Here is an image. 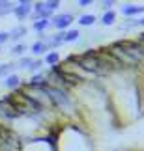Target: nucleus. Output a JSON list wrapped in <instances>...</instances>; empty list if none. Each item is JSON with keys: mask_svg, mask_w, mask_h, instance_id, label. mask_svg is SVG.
Listing matches in <instances>:
<instances>
[{"mask_svg": "<svg viewBox=\"0 0 144 151\" xmlns=\"http://www.w3.org/2000/svg\"><path fill=\"white\" fill-rule=\"evenodd\" d=\"M41 67H43V60H34V62L30 63V67H28V71H30V73H36V71H39Z\"/></svg>", "mask_w": 144, "mask_h": 151, "instance_id": "obj_16", "label": "nucleus"}, {"mask_svg": "<svg viewBox=\"0 0 144 151\" xmlns=\"http://www.w3.org/2000/svg\"><path fill=\"white\" fill-rule=\"evenodd\" d=\"M47 50H49V47H47V45H45L43 41H36V43L32 45V52H34L36 56H39V54H45Z\"/></svg>", "mask_w": 144, "mask_h": 151, "instance_id": "obj_10", "label": "nucleus"}, {"mask_svg": "<svg viewBox=\"0 0 144 151\" xmlns=\"http://www.w3.org/2000/svg\"><path fill=\"white\" fill-rule=\"evenodd\" d=\"M17 69V63H2L0 65V77H9Z\"/></svg>", "mask_w": 144, "mask_h": 151, "instance_id": "obj_7", "label": "nucleus"}, {"mask_svg": "<svg viewBox=\"0 0 144 151\" xmlns=\"http://www.w3.org/2000/svg\"><path fill=\"white\" fill-rule=\"evenodd\" d=\"M73 22V15L71 13H60L51 19V24H53L56 30H66V28H69V24Z\"/></svg>", "mask_w": 144, "mask_h": 151, "instance_id": "obj_2", "label": "nucleus"}, {"mask_svg": "<svg viewBox=\"0 0 144 151\" xmlns=\"http://www.w3.org/2000/svg\"><path fill=\"white\" fill-rule=\"evenodd\" d=\"M90 4H92V0H79V6H80V8H88Z\"/></svg>", "mask_w": 144, "mask_h": 151, "instance_id": "obj_20", "label": "nucleus"}, {"mask_svg": "<svg viewBox=\"0 0 144 151\" xmlns=\"http://www.w3.org/2000/svg\"><path fill=\"white\" fill-rule=\"evenodd\" d=\"M94 22H96V17L94 15H80L79 17V24L80 26H92V24H94Z\"/></svg>", "mask_w": 144, "mask_h": 151, "instance_id": "obj_13", "label": "nucleus"}, {"mask_svg": "<svg viewBox=\"0 0 144 151\" xmlns=\"http://www.w3.org/2000/svg\"><path fill=\"white\" fill-rule=\"evenodd\" d=\"M114 6V2H111V0H107V2H101V8L105 11H111V8Z\"/></svg>", "mask_w": 144, "mask_h": 151, "instance_id": "obj_19", "label": "nucleus"}, {"mask_svg": "<svg viewBox=\"0 0 144 151\" xmlns=\"http://www.w3.org/2000/svg\"><path fill=\"white\" fill-rule=\"evenodd\" d=\"M4 86H6L8 90H15V91H17V90H19V86H21V78L13 73V75H9V77H6Z\"/></svg>", "mask_w": 144, "mask_h": 151, "instance_id": "obj_4", "label": "nucleus"}, {"mask_svg": "<svg viewBox=\"0 0 144 151\" xmlns=\"http://www.w3.org/2000/svg\"><path fill=\"white\" fill-rule=\"evenodd\" d=\"M32 62H34V60H32L30 56H22L21 60H19V63H17V69H28Z\"/></svg>", "mask_w": 144, "mask_h": 151, "instance_id": "obj_15", "label": "nucleus"}, {"mask_svg": "<svg viewBox=\"0 0 144 151\" xmlns=\"http://www.w3.org/2000/svg\"><path fill=\"white\" fill-rule=\"evenodd\" d=\"M30 11H32V2H26V0H22V2H19L13 8V13H15V17L17 19H26L28 15H30Z\"/></svg>", "mask_w": 144, "mask_h": 151, "instance_id": "obj_3", "label": "nucleus"}, {"mask_svg": "<svg viewBox=\"0 0 144 151\" xmlns=\"http://www.w3.org/2000/svg\"><path fill=\"white\" fill-rule=\"evenodd\" d=\"M60 62V54L58 52H49L47 56H45V60H43V63H47V65H56V63Z\"/></svg>", "mask_w": 144, "mask_h": 151, "instance_id": "obj_11", "label": "nucleus"}, {"mask_svg": "<svg viewBox=\"0 0 144 151\" xmlns=\"http://www.w3.org/2000/svg\"><path fill=\"white\" fill-rule=\"evenodd\" d=\"M122 13H124V15H127V17H133V15L144 13V6H124V8H122Z\"/></svg>", "mask_w": 144, "mask_h": 151, "instance_id": "obj_5", "label": "nucleus"}, {"mask_svg": "<svg viewBox=\"0 0 144 151\" xmlns=\"http://www.w3.org/2000/svg\"><path fill=\"white\" fill-rule=\"evenodd\" d=\"M79 30H67L64 32V43H73V41H77L79 39Z\"/></svg>", "mask_w": 144, "mask_h": 151, "instance_id": "obj_12", "label": "nucleus"}, {"mask_svg": "<svg viewBox=\"0 0 144 151\" xmlns=\"http://www.w3.org/2000/svg\"><path fill=\"white\" fill-rule=\"evenodd\" d=\"M6 41H9V32H0V45H4Z\"/></svg>", "mask_w": 144, "mask_h": 151, "instance_id": "obj_18", "label": "nucleus"}, {"mask_svg": "<svg viewBox=\"0 0 144 151\" xmlns=\"http://www.w3.org/2000/svg\"><path fill=\"white\" fill-rule=\"evenodd\" d=\"M39 91H43V93L49 97V101L53 103L54 106H58V108H69V106H71L69 95H67L64 90H60L58 86H51V84H47L45 88H41Z\"/></svg>", "mask_w": 144, "mask_h": 151, "instance_id": "obj_1", "label": "nucleus"}, {"mask_svg": "<svg viewBox=\"0 0 144 151\" xmlns=\"http://www.w3.org/2000/svg\"><path fill=\"white\" fill-rule=\"evenodd\" d=\"M25 50H26V45L25 43H17V45H13V47H11V56H22L25 54Z\"/></svg>", "mask_w": 144, "mask_h": 151, "instance_id": "obj_14", "label": "nucleus"}, {"mask_svg": "<svg viewBox=\"0 0 144 151\" xmlns=\"http://www.w3.org/2000/svg\"><path fill=\"white\" fill-rule=\"evenodd\" d=\"M51 26V19H38V21H34V30L39 32V34H43L45 28H49Z\"/></svg>", "mask_w": 144, "mask_h": 151, "instance_id": "obj_8", "label": "nucleus"}, {"mask_svg": "<svg viewBox=\"0 0 144 151\" xmlns=\"http://www.w3.org/2000/svg\"><path fill=\"white\" fill-rule=\"evenodd\" d=\"M45 8H47L49 11H54L56 8H60V2L58 0H49V2H45Z\"/></svg>", "mask_w": 144, "mask_h": 151, "instance_id": "obj_17", "label": "nucleus"}, {"mask_svg": "<svg viewBox=\"0 0 144 151\" xmlns=\"http://www.w3.org/2000/svg\"><path fill=\"white\" fill-rule=\"evenodd\" d=\"M137 26H144V17H142V19H139V21H137Z\"/></svg>", "mask_w": 144, "mask_h": 151, "instance_id": "obj_21", "label": "nucleus"}, {"mask_svg": "<svg viewBox=\"0 0 144 151\" xmlns=\"http://www.w3.org/2000/svg\"><path fill=\"white\" fill-rule=\"evenodd\" d=\"M22 36H26V28L25 26H15L13 30L9 32V39H11V41H19Z\"/></svg>", "mask_w": 144, "mask_h": 151, "instance_id": "obj_6", "label": "nucleus"}, {"mask_svg": "<svg viewBox=\"0 0 144 151\" xmlns=\"http://www.w3.org/2000/svg\"><path fill=\"white\" fill-rule=\"evenodd\" d=\"M114 21H116V11H105V15L101 17V22L105 26H111V24H114Z\"/></svg>", "mask_w": 144, "mask_h": 151, "instance_id": "obj_9", "label": "nucleus"}]
</instances>
